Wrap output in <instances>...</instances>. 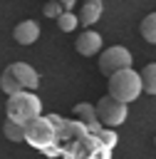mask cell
Returning <instances> with one entry per match:
<instances>
[{"instance_id": "obj_1", "label": "cell", "mask_w": 156, "mask_h": 159, "mask_svg": "<svg viewBox=\"0 0 156 159\" xmlns=\"http://www.w3.org/2000/svg\"><path fill=\"white\" fill-rule=\"evenodd\" d=\"M5 112H7V119H15L20 124H27L37 114H42V102H40V97L32 89H20L15 94H7Z\"/></svg>"}, {"instance_id": "obj_2", "label": "cell", "mask_w": 156, "mask_h": 159, "mask_svg": "<svg viewBox=\"0 0 156 159\" xmlns=\"http://www.w3.org/2000/svg\"><path fill=\"white\" fill-rule=\"evenodd\" d=\"M109 94L121 99V102H134L139 99V94L144 92V84H141V75L131 67H124V70H116L109 75Z\"/></svg>"}, {"instance_id": "obj_3", "label": "cell", "mask_w": 156, "mask_h": 159, "mask_svg": "<svg viewBox=\"0 0 156 159\" xmlns=\"http://www.w3.org/2000/svg\"><path fill=\"white\" fill-rule=\"evenodd\" d=\"M97 114H99V122L106 124V127H121L129 117V102H121L111 94H104L99 97V104H97Z\"/></svg>"}, {"instance_id": "obj_4", "label": "cell", "mask_w": 156, "mask_h": 159, "mask_svg": "<svg viewBox=\"0 0 156 159\" xmlns=\"http://www.w3.org/2000/svg\"><path fill=\"white\" fill-rule=\"evenodd\" d=\"M99 72L102 75H111V72H116V70H124V67H131V52L126 50V47H121V45H114V47H106V50H102V55H99Z\"/></svg>"}, {"instance_id": "obj_5", "label": "cell", "mask_w": 156, "mask_h": 159, "mask_svg": "<svg viewBox=\"0 0 156 159\" xmlns=\"http://www.w3.org/2000/svg\"><path fill=\"white\" fill-rule=\"evenodd\" d=\"M25 142H30L32 147H47L50 142H54L52 119H45L42 114H37L35 119H30L25 124Z\"/></svg>"}, {"instance_id": "obj_6", "label": "cell", "mask_w": 156, "mask_h": 159, "mask_svg": "<svg viewBox=\"0 0 156 159\" xmlns=\"http://www.w3.org/2000/svg\"><path fill=\"white\" fill-rule=\"evenodd\" d=\"M102 45H104L102 35H99V32H94L92 27H87V30L77 37V42H74L77 52H79V55H84V57H94V55L102 50Z\"/></svg>"}, {"instance_id": "obj_7", "label": "cell", "mask_w": 156, "mask_h": 159, "mask_svg": "<svg viewBox=\"0 0 156 159\" xmlns=\"http://www.w3.org/2000/svg\"><path fill=\"white\" fill-rule=\"evenodd\" d=\"M10 70H12V75L17 77V82L22 84V89H37L40 87V75H37V70L32 67V65H27V62H12L10 65Z\"/></svg>"}, {"instance_id": "obj_8", "label": "cell", "mask_w": 156, "mask_h": 159, "mask_svg": "<svg viewBox=\"0 0 156 159\" xmlns=\"http://www.w3.org/2000/svg\"><path fill=\"white\" fill-rule=\"evenodd\" d=\"M12 37H15L17 45H32V42H37V37H40V22H35V20L17 22L15 30H12Z\"/></svg>"}, {"instance_id": "obj_9", "label": "cell", "mask_w": 156, "mask_h": 159, "mask_svg": "<svg viewBox=\"0 0 156 159\" xmlns=\"http://www.w3.org/2000/svg\"><path fill=\"white\" fill-rule=\"evenodd\" d=\"M102 12H104V2H102V0H82V7H79V25L92 27L94 22H99Z\"/></svg>"}, {"instance_id": "obj_10", "label": "cell", "mask_w": 156, "mask_h": 159, "mask_svg": "<svg viewBox=\"0 0 156 159\" xmlns=\"http://www.w3.org/2000/svg\"><path fill=\"white\" fill-rule=\"evenodd\" d=\"M74 114L87 124V127H97V122H99V114H97V104H87V102H79V104H74Z\"/></svg>"}, {"instance_id": "obj_11", "label": "cell", "mask_w": 156, "mask_h": 159, "mask_svg": "<svg viewBox=\"0 0 156 159\" xmlns=\"http://www.w3.org/2000/svg\"><path fill=\"white\" fill-rule=\"evenodd\" d=\"M139 32H141V37H144L146 42L156 45V12H149V15L141 20V25H139Z\"/></svg>"}, {"instance_id": "obj_12", "label": "cell", "mask_w": 156, "mask_h": 159, "mask_svg": "<svg viewBox=\"0 0 156 159\" xmlns=\"http://www.w3.org/2000/svg\"><path fill=\"white\" fill-rule=\"evenodd\" d=\"M0 89H2L5 94H15V92H20V89H22V84L17 82V77L12 75V70H10V67H5V70H2V75H0Z\"/></svg>"}, {"instance_id": "obj_13", "label": "cell", "mask_w": 156, "mask_h": 159, "mask_svg": "<svg viewBox=\"0 0 156 159\" xmlns=\"http://www.w3.org/2000/svg\"><path fill=\"white\" fill-rule=\"evenodd\" d=\"M2 134L10 139V142H25V124L15 122V119H7L2 124Z\"/></svg>"}, {"instance_id": "obj_14", "label": "cell", "mask_w": 156, "mask_h": 159, "mask_svg": "<svg viewBox=\"0 0 156 159\" xmlns=\"http://www.w3.org/2000/svg\"><path fill=\"white\" fill-rule=\"evenodd\" d=\"M141 84H144V92L156 94V62H151L141 70Z\"/></svg>"}, {"instance_id": "obj_15", "label": "cell", "mask_w": 156, "mask_h": 159, "mask_svg": "<svg viewBox=\"0 0 156 159\" xmlns=\"http://www.w3.org/2000/svg\"><path fill=\"white\" fill-rule=\"evenodd\" d=\"M77 25H79V17H77L72 10H62V12L57 15V27H59L62 32H72Z\"/></svg>"}, {"instance_id": "obj_16", "label": "cell", "mask_w": 156, "mask_h": 159, "mask_svg": "<svg viewBox=\"0 0 156 159\" xmlns=\"http://www.w3.org/2000/svg\"><path fill=\"white\" fill-rule=\"evenodd\" d=\"M62 10H64V5H62L59 0H50V2H47V5L42 7V12H45V17H54V20H57V15H59Z\"/></svg>"}, {"instance_id": "obj_17", "label": "cell", "mask_w": 156, "mask_h": 159, "mask_svg": "<svg viewBox=\"0 0 156 159\" xmlns=\"http://www.w3.org/2000/svg\"><path fill=\"white\" fill-rule=\"evenodd\" d=\"M59 2H62V5H64V10H72V7H74V2H77V0H59Z\"/></svg>"}, {"instance_id": "obj_18", "label": "cell", "mask_w": 156, "mask_h": 159, "mask_svg": "<svg viewBox=\"0 0 156 159\" xmlns=\"http://www.w3.org/2000/svg\"><path fill=\"white\" fill-rule=\"evenodd\" d=\"M154 144H156V137H154Z\"/></svg>"}]
</instances>
